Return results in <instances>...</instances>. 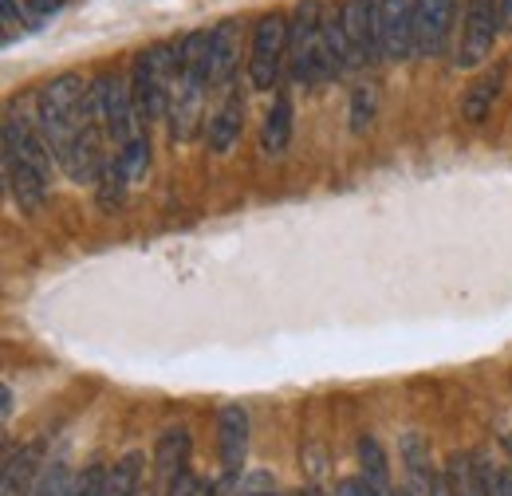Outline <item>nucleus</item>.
Instances as JSON below:
<instances>
[{
  "instance_id": "72a5a7b5",
  "label": "nucleus",
  "mask_w": 512,
  "mask_h": 496,
  "mask_svg": "<svg viewBox=\"0 0 512 496\" xmlns=\"http://www.w3.org/2000/svg\"><path fill=\"white\" fill-rule=\"evenodd\" d=\"M241 496H280V493H272V489H249V493H241Z\"/></svg>"
},
{
  "instance_id": "c9c22d12",
  "label": "nucleus",
  "mask_w": 512,
  "mask_h": 496,
  "mask_svg": "<svg viewBox=\"0 0 512 496\" xmlns=\"http://www.w3.org/2000/svg\"><path fill=\"white\" fill-rule=\"evenodd\" d=\"M292 496H323L320 489H300V493H292Z\"/></svg>"
},
{
  "instance_id": "473e14b6",
  "label": "nucleus",
  "mask_w": 512,
  "mask_h": 496,
  "mask_svg": "<svg viewBox=\"0 0 512 496\" xmlns=\"http://www.w3.org/2000/svg\"><path fill=\"white\" fill-rule=\"evenodd\" d=\"M501 24L505 32H512V0H501Z\"/></svg>"
},
{
  "instance_id": "4c0bfd02",
  "label": "nucleus",
  "mask_w": 512,
  "mask_h": 496,
  "mask_svg": "<svg viewBox=\"0 0 512 496\" xmlns=\"http://www.w3.org/2000/svg\"><path fill=\"white\" fill-rule=\"evenodd\" d=\"M390 496H414L410 489H390Z\"/></svg>"
},
{
  "instance_id": "f3484780",
  "label": "nucleus",
  "mask_w": 512,
  "mask_h": 496,
  "mask_svg": "<svg viewBox=\"0 0 512 496\" xmlns=\"http://www.w3.org/2000/svg\"><path fill=\"white\" fill-rule=\"evenodd\" d=\"M402 465H406V489L414 496H438V481L442 473H434L430 465V445L422 441V434H406L402 437Z\"/></svg>"
},
{
  "instance_id": "0eeeda50",
  "label": "nucleus",
  "mask_w": 512,
  "mask_h": 496,
  "mask_svg": "<svg viewBox=\"0 0 512 496\" xmlns=\"http://www.w3.org/2000/svg\"><path fill=\"white\" fill-rule=\"evenodd\" d=\"M505 24H501V0H469L461 12V36H457V52L453 67L473 71L489 60L493 44L501 40Z\"/></svg>"
},
{
  "instance_id": "423d86ee",
  "label": "nucleus",
  "mask_w": 512,
  "mask_h": 496,
  "mask_svg": "<svg viewBox=\"0 0 512 496\" xmlns=\"http://www.w3.org/2000/svg\"><path fill=\"white\" fill-rule=\"evenodd\" d=\"M284 63H288V16L284 12H264L253 24V40H249V83H253V91L280 87Z\"/></svg>"
},
{
  "instance_id": "39448f33",
  "label": "nucleus",
  "mask_w": 512,
  "mask_h": 496,
  "mask_svg": "<svg viewBox=\"0 0 512 496\" xmlns=\"http://www.w3.org/2000/svg\"><path fill=\"white\" fill-rule=\"evenodd\" d=\"M130 91L138 103L142 123H158L170 111V87H174V44H154L138 52L130 63Z\"/></svg>"
},
{
  "instance_id": "1a4fd4ad",
  "label": "nucleus",
  "mask_w": 512,
  "mask_h": 496,
  "mask_svg": "<svg viewBox=\"0 0 512 496\" xmlns=\"http://www.w3.org/2000/svg\"><path fill=\"white\" fill-rule=\"evenodd\" d=\"M339 20H343L347 44H351L359 67L383 60V48H379V0H343L339 4Z\"/></svg>"
},
{
  "instance_id": "2eb2a0df",
  "label": "nucleus",
  "mask_w": 512,
  "mask_h": 496,
  "mask_svg": "<svg viewBox=\"0 0 512 496\" xmlns=\"http://www.w3.org/2000/svg\"><path fill=\"white\" fill-rule=\"evenodd\" d=\"M190 430L186 426H170V430H162L158 441H154V473H158V481H162V489L178 477V473H186V465H190Z\"/></svg>"
},
{
  "instance_id": "6ab92c4d",
  "label": "nucleus",
  "mask_w": 512,
  "mask_h": 496,
  "mask_svg": "<svg viewBox=\"0 0 512 496\" xmlns=\"http://www.w3.org/2000/svg\"><path fill=\"white\" fill-rule=\"evenodd\" d=\"M288 142H292V99H288V91L280 87L276 99H272V107H268V115H264L260 150H264L268 158H276V154L288 150Z\"/></svg>"
},
{
  "instance_id": "cd10ccee",
  "label": "nucleus",
  "mask_w": 512,
  "mask_h": 496,
  "mask_svg": "<svg viewBox=\"0 0 512 496\" xmlns=\"http://www.w3.org/2000/svg\"><path fill=\"white\" fill-rule=\"evenodd\" d=\"M0 16H4V44H12V40H16V28L24 24L16 0H0Z\"/></svg>"
},
{
  "instance_id": "20e7f679",
  "label": "nucleus",
  "mask_w": 512,
  "mask_h": 496,
  "mask_svg": "<svg viewBox=\"0 0 512 496\" xmlns=\"http://www.w3.org/2000/svg\"><path fill=\"white\" fill-rule=\"evenodd\" d=\"M327 4L323 0H300L288 16V67L300 87H320L331 75V52H327Z\"/></svg>"
},
{
  "instance_id": "a211bd4d",
  "label": "nucleus",
  "mask_w": 512,
  "mask_h": 496,
  "mask_svg": "<svg viewBox=\"0 0 512 496\" xmlns=\"http://www.w3.org/2000/svg\"><path fill=\"white\" fill-rule=\"evenodd\" d=\"M501 87H505V63H493L489 71H481V75L465 87V95H461V115H465L469 123H485V119L493 115V103H497Z\"/></svg>"
},
{
  "instance_id": "c85d7f7f",
  "label": "nucleus",
  "mask_w": 512,
  "mask_h": 496,
  "mask_svg": "<svg viewBox=\"0 0 512 496\" xmlns=\"http://www.w3.org/2000/svg\"><path fill=\"white\" fill-rule=\"evenodd\" d=\"M197 489H201V481H197L190 469H186V473H178V477H174V481L162 489V496H197Z\"/></svg>"
},
{
  "instance_id": "393cba45",
  "label": "nucleus",
  "mask_w": 512,
  "mask_h": 496,
  "mask_svg": "<svg viewBox=\"0 0 512 496\" xmlns=\"http://www.w3.org/2000/svg\"><path fill=\"white\" fill-rule=\"evenodd\" d=\"M67 496H107V465H87L83 473H75Z\"/></svg>"
},
{
  "instance_id": "f257e3e1",
  "label": "nucleus",
  "mask_w": 512,
  "mask_h": 496,
  "mask_svg": "<svg viewBox=\"0 0 512 496\" xmlns=\"http://www.w3.org/2000/svg\"><path fill=\"white\" fill-rule=\"evenodd\" d=\"M4 186H8V197L16 201L20 213H40L44 201H48V189H52V150L48 142L40 138L36 123L8 107L4 115Z\"/></svg>"
},
{
  "instance_id": "9d476101",
  "label": "nucleus",
  "mask_w": 512,
  "mask_h": 496,
  "mask_svg": "<svg viewBox=\"0 0 512 496\" xmlns=\"http://www.w3.org/2000/svg\"><path fill=\"white\" fill-rule=\"evenodd\" d=\"M453 12H457V0H422L418 4L414 56H422V60L446 56L449 36H453Z\"/></svg>"
},
{
  "instance_id": "f03ea898",
  "label": "nucleus",
  "mask_w": 512,
  "mask_h": 496,
  "mask_svg": "<svg viewBox=\"0 0 512 496\" xmlns=\"http://www.w3.org/2000/svg\"><path fill=\"white\" fill-rule=\"evenodd\" d=\"M209 40H213V28H197L174 44V87H170V111H166L174 142L197 138L201 103L213 91L209 87Z\"/></svg>"
},
{
  "instance_id": "bb28decb",
  "label": "nucleus",
  "mask_w": 512,
  "mask_h": 496,
  "mask_svg": "<svg viewBox=\"0 0 512 496\" xmlns=\"http://www.w3.org/2000/svg\"><path fill=\"white\" fill-rule=\"evenodd\" d=\"M331 496H383L367 477H343L339 485H335V493Z\"/></svg>"
},
{
  "instance_id": "e433bc0d",
  "label": "nucleus",
  "mask_w": 512,
  "mask_h": 496,
  "mask_svg": "<svg viewBox=\"0 0 512 496\" xmlns=\"http://www.w3.org/2000/svg\"><path fill=\"white\" fill-rule=\"evenodd\" d=\"M130 496H154V489H150V485H142L138 493H130Z\"/></svg>"
},
{
  "instance_id": "4be33fe9",
  "label": "nucleus",
  "mask_w": 512,
  "mask_h": 496,
  "mask_svg": "<svg viewBox=\"0 0 512 496\" xmlns=\"http://www.w3.org/2000/svg\"><path fill=\"white\" fill-rule=\"evenodd\" d=\"M127 186H130V178H127V170L119 166V158L111 154V162H107V170H103V178H99V205L103 209H115V205H123V197H127Z\"/></svg>"
},
{
  "instance_id": "f704fd0d",
  "label": "nucleus",
  "mask_w": 512,
  "mask_h": 496,
  "mask_svg": "<svg viewBox=\"0 0 512 496\" xmlns=\"http://www.w3.org/2000/svg\"><path fill=\"white\" fill-rule=\"evenodd\" d=\"M501 445H505V453H509V465H512V434H505V441H501Z\"/></svg>"
},
{
  "instance_id": "c756f323",
  "label": "nucleus",
  "mask_w": 512,
  "mask_h": 496,
  "mask_svg": "<svg viewBox=\"0 0 512 496\" xmlns=\"http://www.w3.org/2000/svg\"><path fill=\"white\" fill-rule=\"evenodd\" d=\"M64 8V0H28V16L32 20H52Z\"/></svg>"
},
{
  "instance_id": "4468645a",
  "label": "nucleus",
  "mask_w": 512,
  "mask_h": 496,
  "mask_svg": "<svg viewBox=\"0 0 512 496\" xmlns=\"http://www.w3.org/2000/svg\"><path fill=\"white\" fill-rule=\"evenodd\" d=\"M40 445H20L4 453V473H0V496H32V485L40 477Z\"/></svg>"
},
{
  "instance_id": "2f4dec72",
  "label": "nucleus",
  "mask_w": 512,
  "mask_h": 496,
  "mask_svg": "<svg viewBox=\"0 0 512 496\" xmlns=\"http://www.w3.org/2000/svg\"><path fill=\"white\" fill-rule=\"evenodd\" d=\"M0 398H4V406H0V414H4V422L12 418V386L4 382V390H0Z\"/></svg>"
},
{
  "instance_id": "7ed1b4c3",
  "label": "nucleus",
  "mask_w": 512,
  "mask_h": 496,
  "mask_svg": "<svg viewBox=\"0 0 512 496\" xmlns=\"http://www.w3.org/2000/svg\"><path fill=\"white\" fill-rule=\"evenodd\" d=\"M87 87L91 79H83L79 71H64L56 79H48L36 91V107H32V123L40 130V138L48 142L56 166L67 158V150L79 142V134L87 130Z\"/></svg>"
},
{
  "instance_id": "5701e85b",
  "label": "nucleus",
  "mask_w": 512,
  "mask_h": 496,
  "mask_svg": "<svg viewBox=\"0 0 512 496\" xmlns=\"http://www.w3.org/2000/svg\"><path fill=\"white\" fill-rule=\"evenodd\" d=\"M375 107H379L375 83H359L355 95H351V130H355V134H363L367 126L375 123Z\"/></svg>"
},
{
  "instance_id": "b1692460",
  "label": "nucleus",
  "mask_w": 512,
  "mask_h": 496,
  "mask_svg": "<svg viewBox=\"0 0 512 496\" xmlns=\"http://www.w3.org/2000/svg\"><path fill=\"white\" fill-rule=\"evenodd\" d=\"M71 469H67L64 461H48L44 469H40V477H36V485H32V496H67L71 489Z\"/></svg>"
},
{
  "instance_id": "7c9ffc66",
  "label": "nucleus",
  "mask_w": 512,
  "mask_h": 496,
  "mask_svg": "<svg viewBox=\"0 0 512 496\" xmlns=\"http://www.w3.org/2000/svg\"><path fill=\"white\" fill-rule=\"evenodd\" d=\"M233 485H237V481H225V477H221V481H201L197 496H229L233 493Z\"/></svg>"
},
{
  "instance_id": "dca6fc26",
  "label": "nucleus",
  "mask_w": 512,
  "mask_h": 496,
  "mask_svg": "<svg viewBox=\"0 0 512 496\" xmlns=\"http://www.w3.org/2000/svg\"><path fill=\"white\" fill-rule=\"evenodd\" d=\"M438 496H489L481 461L473 453H453L446 461V469H442Z\"/></svg>"
},
{
  "instance_id": "ddd939ff",
  "label": "nucleus",
  "mask_w": 512,
  "mask_h": 496,
  "mask_svg": "<svg viewBox=\"0 0 512 496\" xmlns=\"http://www.w3.org/2000/svg\"><path fill=\"white\" fill-rule=\"evenodd\" d=\"M241 130H245V95L237 87H229L225 99H221V107L209 115L205 142H209L213 154H229L241 142Z\"/></svg>"
},
{
  "instance_id": "6e6552de",
  "label": "nucleus",
  "mask_w": 512,
  "mask_h": 496,
  "mask_svg": "<svg viewBox=\"0 0 512 496\" xmlns=\"http://www.w3.org/2000/svg\"><path fill=\"white\" fill-rule=\"evenodd\" d=\"M422 0H379V48L383 60H410L414 56V28H418Z\"/></svg>"
},
{
  "instance_id": "f8f14e48",
  "label": "nucleus",
  "mask_w": 512,
  "mask_h": 496,
  "mask_svg": "<svg viewBox=\"0 0 512 496\" xmlns=\"http://www.w3.org/2000/svg\"><path fill=\"white\" fill-rule=\"evenodd\" d=\"M217 453H221L225 481H237L249 457V414L241 406H225L217 414Z\"/></svg>"
},
{
  "instance_id": "a878e982",
  "label": "nucleus",
  "mask_w": 512,
  "mask_h": 496,
  "mask_svg": "<svg viewBox=\"0 0 512 496\" xmlns=\"http://www.w3.org/2000/svg\"><path fill=\"white\" fill-rule=\"evenodd\" d=\"M477 461H481L489 496H512V465H489L485 457H477Z\"/></svg>"
},
{
  "instance_id": "aec40b11",
  "label": "nucleus",
  "mask_w": 512,
  "mask_h": 496,
  "mask_svg": "<svg viewBox=\"0 0 512 496\" xmlns=\"http://www.w3.org/2000/svg\"><path fill=\"white\" fill-rule=\"evenodd\" d=\"M142 469H146V457L142 453H127L119 457L111 469H107V496H130L138 493L146 481H142Z\"/></svg>"
},
{
  "instance_id": "412c9836",
  "label": "nucleus",
  "mask_w": 512,
  "mask_h": 496,
  "mask_svg": "<svg viewBox=\"0 0 512 496\" xmlns=\"http://www.w3.org/2000/svg\"><path fill=\"white\" fill-rule=\"evenodd\" d=\"M359 461H363V477H367V481H371L383 496H390V469H386V453H383V445H379L371 434L359 437Z\"/></svg>"
},
{
  "instance_id": "9b49d317",
  "label": "nucleus",
  "mask_w": 512,
  "mask_h": 496,
  "mask_svg": "<svg viewBox=\"0 0 512 496\" xmlns=\"http://www.w3.org/2000/svg\"><path fill=\"white\" fill-rule=\"evenodd\" d=\"M237 67H241V20L229 16L213 28V40H209V87L229 91Z\"/></svg>"
}]
</instances>
